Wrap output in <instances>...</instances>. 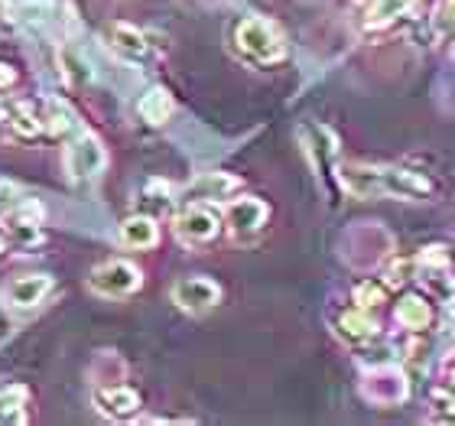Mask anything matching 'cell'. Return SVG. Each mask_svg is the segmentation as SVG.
<instances>
[{
  "label": "cell",
  "mask_w": 455,
  "mask_h": 426,
  "mask_svg": "<svg viewBox=\"0 0 455 426\" xmlns=\"http://www.w3.org/2000/svg\"><path fill=\"white\" fill-rule=\"evenodd\" d=\"M341 186L358 199L429 202L436 196V186L423 173L403 170V166H374V163L341 166Z\"/></svg>",
  "instance_id": "obj_1"
},
{
  "label": "cell",
  "mask_w": 455,
  "mask_h": 426,
  "mask_svg": "<svg viewBox=\"0 0 455 426\" xmlns=\"http://www.w3.org/2000/svg\"><path fill=\"white\" fill-rule=\"evenodd\" d=\"M235 49L251 66H276L286 56V36L274 20L244 17L235 27Z\"/></svg>",
  "instance_id": "obj_2"
},
{
  "label": "cell",
  "mask_w": 455,
  "mask_h": 426,
  "mask_svg": "<svg viewBox=\"0 0 455 426\" xmlns=\"http://www.w3.org/2000/svg\"><path fill=\"white\" fill-rule=\"evenodd\" d=\"M143 286L140 267L131 264V261H108V264L95 267L88 274V290L98 296H108V300H117V296H131Z\"/></svg>",
  "instance_id": "obj_3"
},
{
  "label": "cell",
  "mask_w": 455,
  "mask_h": 426,
  "mask_svg": "<svg viewBox=\"0 0 455 426\" xmlns=\"http://www.w3.org/2000/svg\"><path fill=\"white\" fill-rule=\"evenodd\" d=\"M108 170V150L95 133H78L76 141L66 147V173L68 180L85 182L98 180Z\"/></svg>",
  "instance_id": "obj_4"
},
{
  "label": "cell",
  "mask_w": 455,
  "mask_h": 426,
  "mask_svg": "<svg viewBox=\"0 0 455 426\" xmlns=\"http://www.w3.org/2000/svg\"><path fill=\"white\" fill-rule=\"evenodd\" d=\"M172 231H176V237H180L186 247H199V245H209V241L219 237L221 218H219V212H212L209 205L189 202V205L176 215Z\"/></svg>",
  "instance_id": "obj_5"
},
{
  "label": "cell",
  "mask_w": 455,
  "mask_h": 426,
  "mask_svg": "<svg viewBox=\"0 0 455 426\" xmlns=\"http://www.w3.org/2000/svg\"><path fill=\"white\" fill-rule=\"evenodd\" d=\"M361 394H364V400L374 404V407H397V404H403L410 394L407 374H403L400 368H390V365L374 368L364 374V381H361Z\"/></svg>",
  "instance_id": "obj_6"
},
{
  "label": "cell",
  "mask_w": 455,
  "mask_h": 426,
  "mask_svg": "<svg viewBox=\"0 0 455 426\" xmlns=\"http://www.w3.org/2000/svg\"><path fill=\"white\" fill-rule=\"evenodd\" d=\"M170 300L180 306L182 313H209L221 303V286L212 277H182L170 290Z\"/></svg>",
  "instance_id": "obj_7"
},
{
  "label": "cell",
  "mask_w": 455,
  "mask_h": 426,
  "mask_svg": "<svg viewBox=\"0 0 455 426\" xmlns=\"http://www.w3.org/2000/svg\"><path fill=\"white\" fill-rule=\"evenodd\" d=\"M267 218H270V209L257 196H241V199H231L225 205V228L235 237L257 235L267 225Z\"/></svg>",
  "instance_id": "obj_8"
},
{
  "label": "cell",
  "mask_w": 455,
  "mask_h": 426,
  "mask_svg": "<svg viewBox=\"0 0 455 426\" xmlns=\"http://www.w3.org/2000/svg\"><path fill=\"white\" fill-rule=\"evenodd\" d=\"M95 410L108 420H131L140 414V394L127 384H95Z\"/></svg>",
  "instance_id": "obj_9"
},
{
  "label": "cell",
  "mask_w": 455,
  "mask_h": 426,
  "mask_svg": "<svg viewBox=\"0 0 455 426\" xmlns=\"http://www.w3.org/2000/svg\"><path fill=\"white\" fill-rule=\"evenodd\" d=\"M101 36H105V46L124 62H143L150 56V36L131 23H108Z\"/></svg>",
  "instance_id": "obj_10"
},
{
  "label": "cell",
  "mask_w": 455,
  "mask_h": 426,
  "mask_svg": "<svg viewBox=\"0 0 455 426\" xmlns=\"http://www.w3.org/2000/svg\"><path fill=\"white\" fill-rule=\"evenodd\" d=\"M303 143H306V153H309V160H313L315 173L319 176H325V170L335 173V163H339V147H335V137L329 127H323V124H303ZM341 180V173H335Z\"/></svg>",
  "instance_id": "obj_11"
},
{
  "label": "cell",
  "mask_w": 455,
  "mask_h": 426,
  "mask_svg": "<svg viewBox=\"0 0 455 426\" xmlns=\"http://www.w3.org/2000/svg\"><path fill=\"white\" fill-rule=\"evenodd\" d=\"M49 293H52V277L49 274L17 277L13 284L4 286V300L10 309H36Z\"/></svg>",
  "instance_id": "obj_12"
},
{
  "label": "cell",
  "mask_w": 455,
  "mask_h": 426,
  "mask_svg": "<svg viewBox=\"0 0 455 426\" xmlns=\"http://www.w3.org/2000/svg\"><path fill=\"white\" fill-rule=\"evenodd\" d=\"M237 189H241V180L231 176V173H202L199 180L182 192V199L186 202H219V199H228V196Z\"/></svg>",
  "instance_id": "obj_13"
},
{
  "label": "cell",
  "mask_w": 455,
  "mask_h": 426,
  "mask_svg": "<svg viewBox=\"0 0 455 426\" xmlns=\"http://www.w3.org/2000/svg\"><path fill=\"white\" fill-rule=\"evenodd\" d=\"M59 72H62V78H66L72 88H85L95 82L92 62H88L85 52L78 46H72V43H66V46L59 49Z\"/></svg>",
  "instance_id": "obj_14"
},
{
  "label": "cell",
  "mask_w": 455,
  "mask_h": 426,
  "mask_svg": "<svg viewBox=\"0 0 455 426\" xmlns=\"http://www.w3.org/2000/svg\"><path fill=\"white\" fill-rule=\"evenodd\" d=\"M117 237H121L124 247L150 251V247H156V241H160V225H156L150 215H131L121 225V235Z\"/></svg>",
  "instance_id": "obj_15"
},
{
  "label": "cell",
  "mask_w": 455,
  "mask_h": 426,
  "mask_svg": "<svg viewBox=\"0 0 455 426\" xmlns=\"http://www.w3.org/2000/svg\"><path fill=\"white\" fill-rule=\"evenodd\" d=\"M7 127L17 133L20 141H36L46 133V121H43V114L33 111V105L27 101H13L7 108Z\"/></svg>",
  "instance_id": "obj_16"
},
{
  "label": "cell",
  "mask_w": 455,
  "mask_h": 426,
  "mask_svg": "<svg viewBox=\"0 0 455 426\" xmlns=\"http://www.w3.org/2000/svg\"><path fill=\"white\" fill-rule=\"evenodd\" d=\"M172 111H176V101H172V95L166 88H150V92L137 101V114H140L150 127H163V124L172 117Z\"/></svg>",
  "instance_id": "obj_17"
},
{
  "label": "cell",
  "mask_w": 455,
  "mask_h": 426,
  "mask_svg": "<svg viewBox=\"0 0 455 426\" xmlns=\"http://www.w3.org/2000/svg\"><path fill=\"white\" fill-rule=\"evenodd\" d=\"M413 4H417V0H371L368 10H364V27L368 29L390 27L394 20H400L403 13H410Z\"/></svg>",
  "instance_id": "obj_18"
},
{
  "label": "cell",
  "mask_w": 455,
  "mask_h": 426,
  "mask_svg": "<svg viewBox=\"0 0 455 426\" xmlns=\"http://www.w3.org/2000/svg\"><path fill=\"white\" fill-rule=\"evenodd\" d=\"M397 322L410 332L427 329L429 322H433V306H429L427 300H423V296H417V293L403 296V300L397 303Z\"/></svg>",
  "instance_id": "obj_19"
},
{
  "label": "cell",
  "mask_w": 455,
  "mask_h": 426,
  "mask_svg": "<svg viewBox=\"0 0 455 426\" xmlns=\"http://www.w3.org/2000/svg\"><path fill=\"white\" fill-rule=\"evenodd\" d=\"M339 335L341 339H351V342H364L371 339L374 332H378V322H374V316H371V309H361V306H355V309H348V313L339 319Z\"/></svg>",
  "instance_id": "obj_20"
},
{
  "label": "cell",
  "mask_w": 455,
  "mask_h": 426,
  "mask_svg": "<svg viewBox=\"0 0 455 426\" xmlns=\"http://www.w3.org/2000/svg\"><path fill=\"white\" fill-rule=\"evenodd\" d=\"M0 423L23 426L27 423V388L13 384V388L0 390Z\"/></svg>",
  "instance_id": "obj_21"
},
{
  "label": "cell",
  "mask_w": 455,
  "mask_h": 426,
  "mask_svg": "<svg viewBox=\"0 0 455 426\" xmlns=\"http://www.w3.org/2000/svg\"><path fill=\"white\" fill-rule=\"evenodd\" d=\"M52 7H56V0H17V4H10V17L17 23H43L52 17Z\"/></svg>",
  "instance_id": "obj_22"
},
{
  "label": "cell",
  "mask_w": 455,
  "mask_h": 426,
  "mask_svg": "<svg viewBox=\"0 0 455 426\" xmlns=\"http://www.w3.org/2000/svg\"><path fill=\"white\" fill-rule=\"evenodd\" d=\"M443 270H446V267H429V274L423 277V280H427L429 293L436 296L439 303L455 306V277H446Z\"/></svg>",
  "instance_id": "obj_23"
},
{
  "label": "cell",
  "mask_w": 455,
  "mask_h": 426,
  "mask_svg": "<svg viewBox=\"0 0 455 426\" xmlns=\"http://www.w3.org/2000/svg\"><path fill=\"white\" fill-rule=\"evenodd\" d=\"M355 303H358L361 309H378V306L384 303V290L378 286V280H364V284H358V290H355Z\"/></svg>",
  "instance_id": "obj_24"
},
{
  "label": "cell",
  "mask_w": 455,
  "mask_h": 426,
  "mask_svg": "<svg viewBox=\"0 0 455 426\" xmlns=\"http://www.w3.org/2000/svg\"><path fill=\"white\" fill-rule=\"evenodd\" d=\"M13 85H17V68L10 66V62H0V92H7Z\"/></svg>",
  "instance_id": "obj_25"
},
{
  "label": "cell",
  "mask_w": 455,
  "mask_h": 426,
  "mask_svg": "<svg viewBox=\"0 0 455 426\" xmlns=\"http://www.w3.org/2000/svg\"><path fill=\"white\" fill-rule=\"evenodd\" d=\"M446 384L455 390V351H452V358L446 361Z\"/></svg>",
  "instance_id": "obj_26"
},
{
  "label": "cell",
  "mask_w": 455,
  "mask_h": 426,
  "mask_svg": "<svg viewBox=\"0 0 455 426\" xmlns=\"http://www.w3.org/2000/svg\"><path fill=\"white\" fill-rule=\"evenodd\" d=\"M443 17H446V23L455 29V0H446V10H443Z\"/></svg>",
  "instance_id": "obj_27"
},
{
  "label": "cell",
  "mask_w": 455,
  "mask_h": 426,
  "mask_svg": "<svg viewBox=\"0 0 455 426\" xmlns=\"http://www.w3.org/2000/svg\"><path fill=\"white\" fill-rule=\"evenodd\" d=\"M4 251H7V241H4V235H0V254H4Z\"/></svg>",
  "instance_id": "obj_28"
},
{
  "label": "cell",
  "mask_w": 455,
  "mask_h": 426,
  "mask_svg": "<svg viewBox=\"0 0 455 426\" xmlns=\"http://www.w3.org/2000/svg\"><path fill=\"white\" fill-rule=\"evenodd\" d=\"M452 326H455V316H452Z\"/></svg>",
  "instance_id": "obj_29"
}]
</instances>
